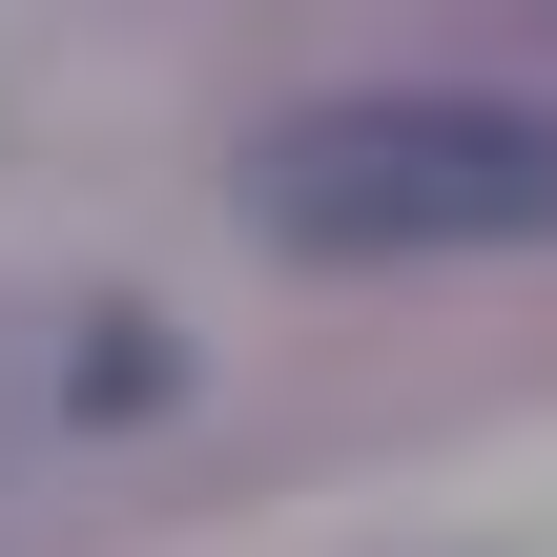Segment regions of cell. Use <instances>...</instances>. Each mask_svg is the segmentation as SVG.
Returning <instances> with one entry per match:
<instances>
[{
  "label": "cell",
  "mask_w": 557,
  "mask_h": 557,
  "mask_svg": "<svg viewBox=\"0 0 557 557\" xmlns=\"http://www.w3.org/2000/svg\"><path fill=\"white\" fill-rule=\"evenodd\" d=\"M248 207H269V248H331V269H413V248H537V227H557V124H537V103H455V83L310 103V124H269Z\"/></svg>",
  "instance_id": "6da1fadb"
}]
</instances>
